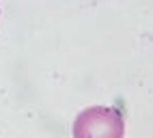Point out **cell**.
Listing matches in <instances>:
<instances>
[{"label":"cell","instance_id":"obj_1","mask_svg":"<svg viewBox=\"0 0 153 138\" xmlns=\"http://www.w3.org/2000/svg\"><path fill=\"white\" fill-rule=\"evenodd\" d=\"M125 121L117 108L91 106L74 121V138H123Z\"/></svg>","mask_w":153,"mask_h":138}]
</instances>
